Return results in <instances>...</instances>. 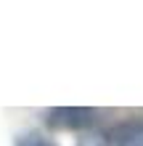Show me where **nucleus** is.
I'll return each instance as SVG.
<instances>
[{
    "label": "nucleus",
    "instance_id": "1",
    "mask_svg": "<svg viewBox=\"0 0 143 146\" xmlns=\"http://www.w3.org/2000/svg\"><path fill=\"white\" fill-rule=\"evenodd\" d=\"M96 111L93 109H80V106H58L48 109V125L64 127V130H82V127L93 125Z\"/></svg>",
    "mask_w": 143,
    "mask_h": 146
},
{
    "label": "nucleus",
    "instance_id": "2",
    "mask_svg": "<svg viewBox=\"0 0 143 146\" xmlns=\"http://www.w3.org/2000/svg\"><path fill=\"white\" fill-rule=\"evenodd\" d=\"M111 141H114V146H143V117L117 125Z\"/></svg>",
    "mask_w": 143,
    "mask_h": 146
},
{
    "label": "nucleus",
    "instance_id": "3",
    "mask_svg": "<svg viewBox=\"0 0 143 146\" xmlns=\"http://www.w3.org/2000/svg\"><path fill=\"white\" fill-rule=\"evenodd\" d=\"M16 146H56L50 138H45V135L40 133H24L16 138Z\"/></svg>",
    "mask_w": 143,
    "mask_h": 146
},
{
    "label": "nucleus",
    "instance_id": "4",
    "mask_svg": "<svg viewBox=\"0 0 143 146\" xmlns=\"http://www.w3.org/2000/svg\"><path fill=\"white\" fill-rule=\"evenodd\" d=\"M77 146H109L103 135H98V133H88V135H82L80 143Z\"/></svg>",
    "mask_w": 143,
    "mask_h": 146
}]
</instances>
